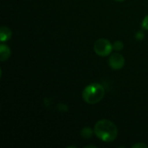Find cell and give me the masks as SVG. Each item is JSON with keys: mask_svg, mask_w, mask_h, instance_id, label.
<instances>
[{"mask_svg": "<svg viewBox=\"0 0 148 148\" xmlns=\"http://www.w3.org/2000/svg\"><path fill=\"white\" fill-rule=\"evenodd\" d=\"M94 133L104 142H113L118 136L117 127L108 120H101L95 125Z\"/></svg>", "mask_w": 148, "mask_h": 148, "instance_id": "obj_1", "label": "cell"}, {"mask_svg": "<svg viewBox=\"0 0 148 148\" xmlns=\"http://www.w3.org/2000/svg\"><path fill=\"white\" fill-rule=\"evenodd\" d=\"M105 95V88L100 83H91L88 85L83 92L82 98L88 104H96L101 101Z\"/></svg>", "mask_w": 148, "mask_h": 148, "instance_id": "obj_2", "label": "cell"}, {"mask_svg": "<svg viewBox=\"0 0 148 148\" xmlns=\"http://www.w3.org/2000/svg\"><path fill=\"white\" fill-rule=\"evenodd\" d=\"M95 52L100 56H108L111 54L113 49V44L105 38H100L95 42L94 46Z\"/></svg>", "mask_w": 148, "mask_h": 148, "instance_id": "obj_3", "label": "cell"}, {"mask_svg": "<svg viewBox=\"0 0 148 148\" xmlns=\"http://www.w3.org/2000/svg\"><path fill=\"white\" fill-rule=\"evenodd\" d=\"M125 65V58L120 53H114L111 55L109 58V66L113 69H121Z\"/></svg>", "mask_w": 148, "mask_h": 148, "instance_id": "obj_4", "label": "cell"}, {"mask_svg": "<svg viewBox=\"0 0 148 148\" xmlns=\"http://www.w3.org/2000/svg\"><path fill=\"white\" fill-rule=\"evenodd\" d=\"M11 36H12V32H11V30L8 27L2 26L0 28V41L2 42L10 40Z\"/></svg>", "mask_w": 148, "mask_h": 148, "instance_id": "obj_5", "label": "cell"}, {"mask_svg": "<svg viewBox=\"0 0 148 148\" xmlns=\"http://www.w3.org/2000/svg\"><path fill=\"white\" fill-rule=\"evenodd\" d=\"M10 56V48L4 44V43H2L0 45V60L1 62H4L6 61Z\"/></svg>", "mask_w": 148, "mask_h": 148, "instance_id": "obj_6", "label": "cell"}, {"mask_svg": "<svg viewBox=\"0 0 148 148\" xmlns=\"http://www.w3.org/2000/svg\"><path fill=\"white\" fill-rule=\"evenodd\" d=\"M82 136L83 137V138H85V139H89V138H91L92 137V134H93V132H92V130L89 128V127H85V128H83L82 130Z\"/></svg>", "mask_w": 148, "mask_h": 148, "instance_id": "obj_7", "label": "cell"}, {"mask_svg": "<svg viewBox=\"0 0 148 148\" xmlns=\"http://www.w3.org/2000/svg\"><path fill=\"white\" fill-rule=\"evenodd\" d=\"M124 45H123V42H121V41H116L114 44H113V49L117 50V51H120L123 49Z\"/></svg>", "mask_w": 148, "mask_h": 148, "instance_id": "obj_8", "label": "cell"}, {"mask_svg": "<svg viewBox=\"0 0 148 148\" xmlns=\"http://www.w3.org/2000/svg\"><path fill=\"white\" fill-rule=\"evenodd\" d=\"M142 27H143L145 29H147L148 30V16H147L144 18V20H143V22H142Z\"/></svg>", "mask_w": 148, "mask_h": 148, "instance_id": "obj_9", "label": "cell"}, {"mask_svg": "<svg viewBox=\"0 0 148 148\" xmlns=\"http://www.w3.org/2000/svg\"><path fill=\"white\" fill-rule=\"evenodd\" d=\"M133 147L134 148H136V147H144V148H146V147H147V146L146 145V144H135L134 146H133Z\"/></svg>", "mask_w": 148, "mask_h": 148, "instance_id": "obj_10", "label": "cell"}, {"mask_svg": "<svg viewBox=\"0 0 148 148\" xmlns=\"http://www.w3.org/2000/svg\"><path fill=\"white\" fill-rule=\"evenodd\" d=\"M115 1H118V2H123V1H125V0H115Z\"/></svg>", "mask_w": 148, "mask_h": 148, "instance_id": "obj_11", "label": "cell"}]
</instances>
